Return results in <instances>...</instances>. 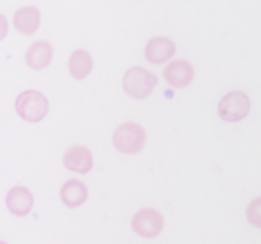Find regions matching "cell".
I'll list each match as a JSON object with an SVG mask.
<instances>
[{
  "mask_svg": "<svg viewBox=\"0 0 261 244\" xmlns=\"http://www.w3.org/2000/svg\"><path fill=\"white\" fill-rule=\"evenodd\" d=\"M132 229L142 238H154L164 229V217L151 208L139 209L132 219Z\"/></svg>",
  "mask_w": 261,
  "mask_h": 244,
  "instance_id": "obj_5",
  "label": "cell"
},
{
  "mask_svg": "<svg viewBox=\"0 0 261 244\" xmlns=\"http://www.w3.org/2000/svg\"><path fill=\"white\" fill-rule=\"evenodd\" d=\"M164 76L167 83L176 89L188 87L194 79V67L191 63L185 60H174L168 63V66L164 70Z\"/></svg>",
  "mask_w": 261,
  "mask_h": 244,
  "instance_id": "obj_7",
  "label": "cell"
},
{
  "mask_svg": "<svg viewBox=\"0 0 261 244\" xmlns=\"http://www.w3.org/2000/svg\"><path fill=\"white\" fill-rule=\"evenodd\" d=\"M93 67L92 57L84 49H76L69 58V72L75 79H84L90 75Z\"/></svg>",
  "mask_w": 261,
  "mask_h": 244,
  "instance_id": "obj_13",
  "label": "cell"
},
{
  "mask_svg": "<svg viewBox=\"0 0 261 244\" xmlns=\"http://www.w3.org/2000/svg\"><path fill=\"white\" fill-rule=\"evenodd\" d=\"M15 112L26 122H40L49 112V101L37 90H26L17 96Z\"/></svg>",
  "mask_w": 261,
  "mask_h": 244,
  "instance_id": "obj_3",
  "label": "cell"
},
{
  "mask_svg": "<svg viewBox=\"0 0 261 244\" xmlns=\"http://www.w3.org/2000/svg\"><path fill=\"white\" fill-rule=\"evenodd\" d=\"M89 191L81 180H67L60 189V199L64 206L75 209L87 200Z\"/></svg>",
  "mask_w": 261,
  "mask_h": 244,
  "instance_id": "obj_11",
  "label": "cell"
},
{
  "mask_svg": "<svg viewBox=\"0 0 261 244\" xmlns=\"http://www.w3.org/2000/svg\"><path fill=\"white\" fill-rule=\"evenodd\" d=\"M251 101L249 96L242 90H232L225 95L217 107V113L220 119L225 122H239L249 115Z\"/></svg>",
  "mask_w": 261,
  "mask_h": 244,
  "instance_id": "obj_4",
  "label": "cell"
},
{
  "mask_svg": "<svg viewBox=\"0 0 261 244\" xmlns=\"http://www.w3.org/2000/svg\"><path fill=\"white\" fill-rule=\"evenodd\" d=\"M246 219L248 222L261 229V197L254 199L249 205H248V209H246Z\"/></svg>",
  "mask_w": 261,
  "mask_h": 244,
  "instance_id": "obj_14",
  "label": "cell"
},
{
  "mask_svg": "<svg viewBox=\"0 0 261 244\" xmlns=\"http://www.w3.org/2000/svg\"><path fill=\"white\" fill-rule=\"evenodd\" d=\"M6 208L15 217H24L31 212L34 197L24 186H12L6 194Z\"/></svg>",
  "mask_w": 261,
  "mask_h": 244,
  "instance_id": "obj_9",
  "label": "cell"
},
{
  "mask_svg": "<svg viewBox=\"0 0 261 244\" xmlns=\"http://www.w3.org/2000/svg\"><path fill=\"white\" fill-rule=\"evenodd\" d=\"M63 165L69 171L87 174L93 168V157L89 148L83 145H70L63 154Z\"/></svg>",
  "mask_w": 261,
  "mask_h": 244,
  "instance_id": "obj_6",
  "label": "cell"
},
{
  "mask_svg": "<svg viewBox=\"0 0 261 244\" xmlns=\"http://www.w3.org/2000/svg\"><path fill=\"white\" fill-rule=\"evenodd\" d=\"M52 53H54V50H52L50 43L46 40H40V41L32 43L26 49L24 60L31 69L40 70V69H44L49 66V63L52 61Z\"/></svg>",
  "mask_w": 261,
  "mask_h": 244,
  "instance_id": "obj_10",
  "label": "cell"
},
{
  "mask_svg": "<svg viewBox=\"0 0 261 244\" xmlns=\"http://www.w3.org/2000/svg\"><path fill=\"white\" fill-rule=\"evenodd\" d=\"M174 53H176V46L167 37L150 38L147 46H145V50H144V55H145L147 61L151 63V64L167 63V61H170L173 58Z\"/></svg>",
  "mask_w": 261,
  "mask_h": 244,
  "instance_id": "obj_8",
  "label": "cell"
},
{
  "mask_svg": "<svg viewBox=\"0 0 261 244\" xmlns=\"http://www.w3.org/2000/svg\"><path fill=\"white\" fill-rule=\"evenodd\" d=\"M12 24L18 32L31 35L40 26V11L35 6H23L17 9L12 17Z\"/></svg>",
  "mask_w": 261,
  "mask_h": 244,
  "instance_id": "obj_12",
  "label": "cell"
},
{
  "mask_svg": "<svg viewBox=\"0 0 261 244\" xmlns=\"http://www.w3.org/2000/svg\"><path fill=\"white\" fill-rule=\"evenodd\" d=\"M156 86L158 76L141 66L130 67L122 78V87L125 93L135 99H147Z\"/></svg>",
  "mask_w": 261,
  "mask_h": 244,
  "instance_id": "obj_1",
  "label": "cell"
},
{
  "mask_svg": "<svg viewBox=\"0 0 261 244\" xmlns=\"http://www.w3.org/2000/svg\"><path fill=\"white\" fill-rule=\"evenodd\" d=\"M145 130L136 122H124L116 127L112 136L113 147L124 154H138L145 147Z\"/></svg>",
  "mask_w": 261,
  "mask_h": 244,
  "instance_id": "obj_2",
  "label": "cell"
}]
</instances>
